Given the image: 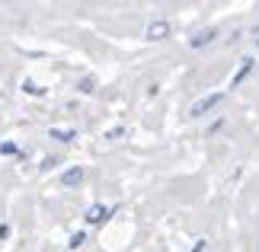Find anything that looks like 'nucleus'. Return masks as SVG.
<instances>
[{
    "label": "nucleus",
    "mask_w": 259,
    "mask_h": 252,
    "mask_svg": "<svg viewBox=\"0 0 259 252\" xmlns=\"http://www.w3.org/2000/svg\"><path fill=\"white\" fill-rule=\"evenodd\" d=\"M214 38H218V29H202V32H195L189 38V48H205V45H211Z\"/></svg>",
    "instance_id": "obj_4"
},
{
    "label": "nucleus",
    "mask_w": 259,
    "mask_h": 252,
    "mask_svg": "<svg viewBox=\"0 0 259 252\" xmlns=\"http://www.w3.org/2000/svg\"><path fill=\"white\" fill-rule=\"evenodd\" d=\"M221 99H224V93H208V96H202L192 109H189V115H192V118H202L205 112H211V109L221 103Z\"/></svg>",
    "instance_id": "obj_1"
},
{
    "label": "nucleus",
    "mask_w": 259,
    "mask_h": 252,
    "mask_svg": "<svg viewBox=\"0 0 259 252\" xmlns=\"http://www.w3.org/2000/svg\"><path fill=\"white\" fill-rule=\"evenodd\" d=\"M83 166H71V169H64V176H61V185L64 188H74V185H80L83 182Z\"/></svg>",
    "instance_id": "obj_5"
},
{
    "label": "nucleus",
    "mask_w": 259,
    "mask_h": 252,
    "mask_svg": "<svg viewBox=\"0 0 259 252\" xmlns=\"http://www.w3.org/2000/svg\"><path fill=\"white\" fill-rule=\"evenodd\" d=\"M115 214V208H109V205H90L87 208V224H103V220H109Z\"/></svg>",
    "instance_id": "obj_2"
},
{
    "label": "nucleus",
    "mask_w": 259,
    "mask_h": 252,
    "mask_svg": "<svg viewBox=\"0 0 259 252\" xmlns=\"http://www.w3.org/2000/svg\"><path fill=\"white\" fill-rule=\"evenodd\" d=\"M48 137H52V140H61V144H71V140L77 137V131L74 128H52V131H48Z\"/></svg>",
    "instance_id": "obj_6"
},
{
    "label": "nucleus",
    "mask_w": 259,
    "mask_h": 252,
    "mask_svg": "<svg viewBox=\"0 0 259 252\" xmlns=\"http://www.w3.org/2000/svg\"><path fill=\"white\" fill-rule=\"evenodd\" d=\"M10 236V224H0V239H7Z\"/></svg>",
    "instance_id": "obj_13"
},
{
    "label": "nucleus",
    "mask_w": 259,
    "mask_h": 252,
    "mask_svg": "<svg viewBox=\"0 0 259 252\" xmlns=\"http://www.w3.org/2000/svg\"><path fill=\"white\" fill-rule=\"evenodd\" d=\"M253 64H256V61H253V58H246V61L240 64V70H237V74H234V80H231V86H240V83H243V80H246V77H250V70H253Z\"/></svg>",
    "instance_id": "obj_7"
},
{
    "label": "nucleus",
    "mask_w": 259,
    "mask_h": 252,
    "mask_svg": "<svg viewBox=\"0 0 259 252\" xmlns=\"http://www.w3.org/2000/svg\"><path fill=\"white\" fill-rule=\"evenodd\" d=\"M80 93H93V80H90V77L80 80Z\"/></svg>",
    "instance_id": "obj_11"
},
{
    "label": "nucleus",
    "mask_w": 259,
    "mask_h": 252,
    "mask_svg": "<svg viewBox=\"0 0 259 252\" xmlns=\"http://www.w3.org/2000/svg\"><path fill=\"white\" fill-rule=\"evenodd\" d=\"M0 154L4 157H23V150H19L13 140H4V144H0Z\"/></svg>",
    "instance_id": "obj_9"
},
{
    "label": "nucleus",
    "mask_w": 259,
    "mask_h": 252,
    "mask_svg": "<svg viewBox=\"0 0 259 252\" xmlns=\"http://www.w3.org/2000/svg\"><path fill=\"white\" fill-rule=\"evenodd\" d=\"M83 243H87V233L80 230V233H74V236H71V243H67V246H71V249H80Z\"/></svg>",
    "instance_id": "obj_10"
},
{
    "label": "nucleus",
    "mask_w": 259,
    "mask_h": 252,
    "mask_svg": "<svg viewBox=\"0 0 259 252\" xmlns=\"http://www.w3.org/2000/svg\"><path fill=\"white\" fill-rule=\"evenodd\" d=\"M170 32H173V26L166 23V19H154V23L147 26V38H151V42H163Z\"/></svg>",
    "instance_id": "obj_3"
},
{
    "label": "nucleus",
    "mask_w": 259,
    "mask_h": 252,
    "mask_svg": "<svg viewBox=\"0 0 259 252\" xmlns=\"http://www.w3.org/2000/svg\"><path fill=\"white\" fill-rule=\"evenodd\" d=\"M205 246H208V239H198V243H195V246H192V249H189V252H202V249H205Z\"/></svg>",
    "instance_id": "obj_12"
},
{
    "label": "nucleus",
    "mask_w": 259,
    "mask_h": 252,
    "mask_svg": "<svg viewBox=\"0 0 259 252\" xmlns=\"http://www.w3.org/2000/svg\"><path fill=\"white\" fill-rule=\"evenodd\" d=\"M23 93H26V96H45V86L32 83V80H23Z\"/></svg>",
    "instance_id": "obj_8"
}]
</instances>
